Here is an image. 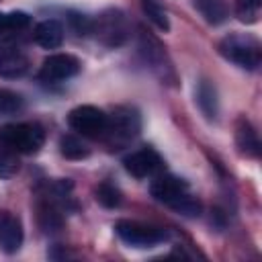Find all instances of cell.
Listing matches in <instances>:
<instances>
[{
    "label": "cell",
    "instance_id": "cell-16",
    "mask_svg": "<svg viewBox=\"0 0 262 262\" xmlns=\"http://www.w3.org/2000/svg\"><path fill=\"white\" fill-rule=\"evenodd\" d=\"M141 8L145 12V16L151 20V25H156L160 31L168 33L170 31V20H168V14L164 10V6L158 2V0H141Z\"/></svg>",
    "mask_w": 262,
    "mask_h": 262
},
{
    "label": "cell",
    "instance_id": "cell-15",
    "mask_svg": "<svg viewBox=\"0 0 262 262\" xmlns=\"http://www.w3.org/2000/svg\"><path fill=\"white\" fill-rule=\"evenodd\" d=\"M194 6L201 10L205 20L211 25H221L227 16V10L221 0H194Z\"/></svg>",
    "mask_w": 262,
    "mask_h": 262
},
{
    "label": "cell",
    "instance_id": "cell-19",
    "mask_svg": "<svg viewBox=\"0 0 262 262\" xmlns=\"http://www.w3.org/2000/svg\"><path fill=\"white\" fill-rule=\"evenodd\" d=\"M25 108V98L8 88H0V115H16Z\"/></svg>",
    "mask_w": 262,
    "mask_h": 262
},
{
    "label": "cell",
    "instance_id": "cell-7",
    "mask_svg": "<svg viewBox=\"0 0 262 262\" xmlns=\"http://www.w3.org/2000/svg\"><path fill=\"white\" fill-rule=\"evenodd\" d=\"M106 131L117 141H129L141 131V117L133 106H117L113 115H106Z\"/></svg>",
    "mask_w": 262,
    "mask_h": 262
},
{
    "label": "cell",
    "instance_id": "cell-5",
    "mask_svg": "<svg viewBox=\"0 0 262 262\" xmlns=\"http://www.w3.org/2000/svg\"><path fill=\"white\" fill-rule=\"evenodd\" d=\"M115 231L125 244L133 246V248H154V246L168 239V233L164 229L154 227V225H145L139 221H129V219L117 221Z\"/></svg>",
    "mask_w": 262,
    "mask_h": 262
},
{
    "label": "cell",
    "instance_id": "cell-9",
    "mask_svg": "<svg viewBox=\"0 0 262 262\" xmlns=\"http://www.w3.org/2000/svg\"><path fill=\"white\" fill-rule=\"evenodd\" d=\"M123 166L135 178H149L164 170V162H162L160 154L151 147H141V149L129 154L123 160Z\"/></svg>",
    "mask_w": 262,
    "mask_h": 262
},
{
    "label": "cell",
    "instance_id": "cell-14",
    "mask_svg": "<svg viewBox=\"0 0 262 262\" xmlns=\"http://www.w3.org/2000/svg\"><path fill=\"white\" fill-rule=\"evenodd\" d=\"M196 102L199 108L203 111V115L213 121L217 119V111H219V100H217V90L209 80H201L199 88H196Z\"/></svg>",
    "mask_w": 262,
    "mask_h": 262
},
{
    "label": "cell",
    "instance_id": "cell-8",
    "mask_svg": "<svg viewBox=\"0 0 262 262\" xmlns=\"http://www.w3.org/2000/svg\"><path fill=\"white\" fill-rule=\"evenodd\" d=\"M78 72H80V59L78 57H74L70 53H53V55L43 59L37 76L43 82L57 84V82L74 78Z\"/></svg>",
    "mask_w": 262,
    "mask_h": 262
},
{
    "label": "cell",
    "instance_id": "cell-21",
    "mask_svg": "<svg viewBox=\"0 0 262 262\" xmlns=\"http://www.w3.org/2000/svg\"><path fill=\"white\" fill-rule=\"evenodd\" d=\"M262 0H235V14L242 23H256L260 16Z\"/></svg>",
    "mask_w": 262,
    "mask_h": 262
},
{
    "label": "cell",
    "instance_id": "cell-18",
    "mask_svg": "<svg viewBox=\"0 0 262 262\" xmlns=\"http://www.w3.org/2000/svg\"><path fill=\"white\" fill-rule=\"evenodd\" d=\"M31 25V16L23 10H12V12H0V33H10V31H23Z\"/></svg>",
    "mask_w": 262,
    "mask_h": 262
},
{
    "label": "cell",
    "instance_id": "cell-2",
    "mask_svg": "<svg viewBox=\"0 0 262 262\" xmlns=\"http://www.w3.org/2000/svg\"><path fill=\"white\" fill-rule=\"evenodd\" d=\"M45 143L39 123H8L0 127V149L6 154H37Z\"/></svg>",
    "mask_w": 262,
    "mask_h": 262
},
{
    "label": "cell",
    "instance_id": "cell-22",
    "mask_svg": "<svg viewBox=\"0 0 262 262\" xmlns=\"http://www.w3.org/2000/svg\"><path fill=\"white\" fill-rule=\"evenodd\" d=\"M68 20H70V27L74 29L76 35L84 37V35H90L92 33V18H88L86 14L82 12H68Z\"/></svg>",
    "mask_w": 262,
    "mask_h": 262
},
{
    "label": "cell",
    "instance_id": "cell-23",
    "mask_svg": "<svg viewBox=\"0 0 262 262\" xmlns=\"http://www.w3.org/2000/svg\"><path fill=\"white\" fill-rule=\"evenodd\" d=\"M18 170V164L14 162L12 156H8L6 151L0 154V178H10L12 174H16Z\"/></svg>",
    "mask_w": 262,
    "mask_h": 262
},
{
    "label": "cell",
    "instance_id": "cell-11",
    "mask_svg": "<svg viewBox=\"0 0 262 262\" xmlns=\"http://www.w3.org/2000/svg\"><path fill=\"white\" fill-rule=\"evenodd\" d=\"M23 246V225L18 217L6 213L0 217V250L6 254L18 252Z\"/></svg>",
    "mask_w": 262,
    "mask_h": 262
},
{
    "label": "cell",
    "instance_id": "cell-10",
    "mask_svg": "<svg viewBox=\"0 0 262 262\" xmlns=\"http://www.w3.org/2000/svg\"><path fill=\"white\" fill-rule=\"evenodd\" d=\"M29 70V57L20 45L0 39V78H18Z\"/></svg>",
    "mask_w": 262,
    "mask_h": 262
},
{
    "label": "cell",
    "instance_id": "cell-3",
    "mask_svg": "<svg viewBox=\"0 0 262 262\" xmlns=\"http://www.w3.org/2000/svg\"><path fill=\"white\" fill-rule=\"evenodd\" d=\"M219 53L227 61H231L244 70H256L262 61L260 41L246 33H231V35L223 37L219 43Z\"/></svg>",
    "mask_w": 262,
    "mask_h": 262
},
{
    "label": "cell",
    "instance_id": "cell-17",
    "mask_svg": "<svg viewBox=\"0 0 262 262\" xmlns=\"http://www.w3.org/2000/svg\"><path fill=\"white\" fill-rule=\"evenodd\" d=\"M59 151L68 160H84L90 156V149L82 143V139H78L74 135H63L59 139Z\"/></svg>",
    "mask_w": 262,
    "mask_h": 262
},
{
    "label": "cell",
    "instance_id": "cell-4",
    "mask_svg": "<svg viewBox=\"0 0 262 262\" xmlns=\"http://www.w3.org/2000/svg\"><path fill=\"white\" fill-rule=\"evenodd\" d=\"M92 33L96 35V39L106 45V47H119L127 41L129 35V27H127V18L121 10L117 8H108L104 12L98 14L96 20H92Z\"/></svg>",
    "mask_w": 262,
    "mask_h": 262
},
{
    "label": "cell",
    "instance_id": "cell-1",
    "mask_svg": "<svg viewBox=\"0 0 262 262\" xmlns=\"http://www.w3.org/2000/svg\"><path fill=\"white\" fill-rule=\"evenodd\" d=\"M149 192L156 201L172 207L174 211L182 213V215H188V217H194L201 213V203L190 194V186L186 180L178 178V176H172V174H156L151 186H149Z\"/></svg>",
    "mask_w": 262,
    "mask_h": 262
},
{
    "label": "cell",
    "instance_id": "cell-12",
    "mask_svg": "<svg viewBox=\"0 0 262 262\" xmlns=\"http://www.w3.org/2000/svg\"><path fill=\"white\" fill-rule=\"evenodd\" d=\"M33 35H35V43L41 45L43 49H57L63 41V27L59 20L47 18L35 27Z\"/></svg>",
    "mask_w": 262,
    "mask_h": 262
},
{
    "label": "cell",
    "instance_id": "cell-13",
    "mask_svg": "<svg viewBox=\"0 0 262 262\" xmlns=\"http://www.w3.org/2000/svg\"><path fill=\"white\" fill-rule=\"evenodd\" d=\"M235 143L239 147L242 154L250 156V158H258L260 156V139H258V133L256 129L252 127L250 121L246 119H239L237 123V129H235Z\"/></svg>",
    "mask_w": 262,
    "mask_h": 262
},
{
    "label": "cell",
    "instance_id": "cell-20",
    "mask_svg": "<svg viewBox=\"0 0 262 262\" xmlns=\"http://www.w3.org/2000/svg\"><path fill=\"white\" fill-rule=\"evenodd\" d=\"M96 201L106 209H115L121 205V190L111 182H100L96 188Z\"/></svg>",
    "mask_w": 262,
    "mask_h": 262
},
{
    "label": "cell",
    "instance_id": "cell-6",
    "mask_svg": "<svg viewBox=\"0 0 262 262\" xmlns=\"http://www.w3.org/2000/svg\"><path fill=\"white\" fill-rule=\"evenodd\" d=\"M106 113L92 104H80L70 111L68 125L82 137H100L106 131Z\"/></svg>",
    "mask_w": 262,
    "mask_h": 262
}]
</instances>
